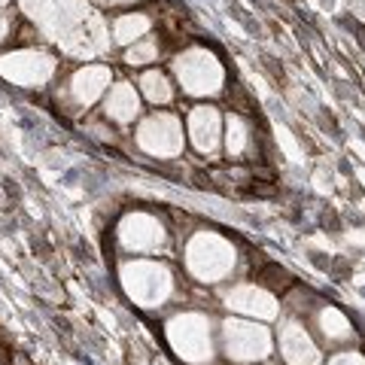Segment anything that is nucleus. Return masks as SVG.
Returning <instances> with one entry per match:
<instances>
[{
	"instance_id": "1",
	"label": "nucleus",
	"mask_w": 365,
	"mask_h": 365,
	"mask_svg": "<svg viewBox=\"0 0 365 365\" xmlns=\"http://www.w3.org/2000/svg\"><path fill=\"white\" fill-rule=\"evenodd\" d=\"M0 73L19 86H37L52 73V61L37 52H13L0 58Z\"/></svg>"
},
{
	"instance_id": "2",
	"label": "nucleus",
	"mask_w": 365,
	"mask_h": 365,
	"mask_svg": "<svg viewBox=\"0 0 365 365\" xmlns=\"http://www.w3.org/2000/svg\"><path fill=\"white\" fill-rule=\"evenodd\" d=\"M177 71L189 91H213L216 83H220V67L213 64V58H207L201 52H192L186 58H180Z\"/></svg>"
},
{
	"instance_id": "3",
	"label": "nucleus",
	"mask_w": 365,
	"mask_h": 365,
	"mask_svg": "<svg viewBox=\"0 0 365 365\" xmlns=\"http://www.w3.org/2000/svg\"><path fill=\"white\" fill-rule=\"evenodd\" d=\"M177 122L174 119H168V116H158V119H150L143 125V131H140V140L146 150H153V153H177V146H180V137H177Z\"/></svg>"
},
{
	"instance_id": "4",
	"label": "nucleus",
	"mask_w": 365,
	"mask_h": 365,
	"mask_svg": "<svg viewBox=\"0 0 365 365\" xmlns=\"http://www.w3.org/2000/svg\"><path fill=\"white\" fill-rule=\"evenodd\" d=\"M228 347L235 350V356H256L253 350H259V356H262V350H265V332L228 323Z\"/></svg>"
},
{
	"instance_id": "5",
	"label": "nucleus",
	"mask_w": 365,
	"mask_h": 365,
	"mask_svg": "<svg viewBox=\"0 0 365 365\" xmlns=\"http://www.w3.org/2000/svg\"><path fill=\"white\" fill-rule=\"evenodd\" d=\"M216 125H220V119H216L213 110L201 107L192 113V134H195L198 150H213L216 146Z\"/></svg>"
},
{
	"instance_id": "6",
	"label": "nucleus",
	"mask_w": 365,
	"mask_h": 365,
	"mask_svg": "<svg viewBox=\"0 0 365 365\" xmlns=\"http://www.w3.org/2000/svg\"><path fill=\"white\" fill-rule=\"evenodd\" d=\"M107 83V71H98V67H88V71L83 73H76L73 79V91H76V98L79 101H86V104H91L98 95H101V88H104Z\"/></svg>"
},
{
	"instance_id": "7",
	"label": "nucleus",
	"mask_w": 365,
	"mask_h": 365,
	"mask_svg": "<svg viewBox=\"0 0 365 365\" xmlns=\"http://www.w3.org/2000/svg\"><path fill=\"white\" fill-rule=\"evenodd\" d=\"M107 110H110V116H116V119H134V113H137V95L128 88V86H119L116 91L110 95V104H107Z\"/></svg>"
},
{
	"instance_id": "8",
	"label": "nucleus",
	"mask_w": 365,
	"mask_h": 365,
	"mask_svg": "<svg viewBox=\"0 0 365 365\" xmlns=\"http://www.w3.org/2000/svg\"><path fill=\"white\" fill-rule=\"evenodd\" d=\"M146 28H150V19H146V16H125V19L116 21V40L128 43L134 37H140Z\"/></svg>"
},
{
	"instance_id": "9",
	"label": "nucleus",
	"mask_w": 365,
	"mask_h": 365,
	"mask_svg": "<svg viewBox=\"0 0 365 365\" xmlns=\"http://www.w3.org/2000/svg\"><path fill=\"white\" fill-rule=\"evenodd\" d=\"M235 307H244V311H259V314H265V317L274 314V304H271L268 295L250 292V289H244V292L235 295Z\"/></svg>"
},
{
	"instance_id": "10",
	"label": "nucleus",
	"mask_w": 365,
	"mask_h": 365,
	"mask_svg": "<svg viewBox=\"0 0 365 365\" xmlns=\"http://www.w3.org/2000/svg\"><path fill=\"white\" fill-rule=\"evenodd\" d=\"M143 91L153 101H168L170 98V86H168V79L162 73H146L143 76Z\"/></svg>"
},
{
	"instance_id": "11",
	"label": "nucleus",
	"mask_w": 365,
	"mask_h": 365,
	"mask_svg": "<svg viewBox=\"0 0 365 365\" xmlns=\"http://www.w3.org/2000/svg\"><path fill=\"white\" fill-rule=\"evenodd\" d=\"M244 143H247L244 125H241V119H232V122H228V150H232V153H241Z\"/></svg>"
},
{
	"instance_id": "12",
	"label": "nucleus",
	"mask_w": 365,
	"mask_h": 365,
	"mask_svg": "<svg viewBox=\"0 0 365 365\" xmlns=\"http://www.w3.org/2000/svg\"><path fill=\"white\" fill-rule=\"evenodd\" d=\"M153 58H155V43H153V40L134 46V49L128 52V61H131V64H146V61H153Z\"/></svg>"
},
{
	"instance_id": "13",
	"label": "nucleus",
	"mask_w": 365,
	"mask_h": 365,
	"mask_svg": "<svg viewBox=\"0 0 365 365\" xmlns=\"http://www.w3.org/2000/svg\"><path fill=\"white\" fill-rule=\"evenodd\" d=\"M6 31H9V21H6L4 16H0V40H4V37H6Z\"/></svg>"
},
{
	"instance_id": "14",
	"label": "nucleus",
	"mask_w": 365,
	"mask_h": 365,
	"mask_svg": "<svg viewBox=\"0 0 365 365\" xmlns=\"http://www.w3.org/2000/svg\"><path fill=\"white\" fill-rule=\"evenodd\" d=\"M0 4H6V0H0Z\"/></svg>"
}]
</instances>
